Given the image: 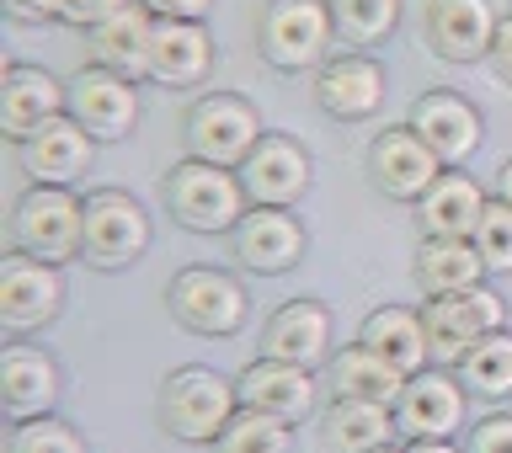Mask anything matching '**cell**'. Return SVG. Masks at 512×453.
Segmentation results:
<instances>
[{
	"mask_svg": "<svg viewBox=\"0 0 512 453\" xmlns=\"http://www.w3.org/2000/svg\"><path fill=\"white\" fill-rule=\"evenodd\" d=\"M331 390L342 395V400H374V406H395V400L406 395V374L358 342V347H342V352L331 358Z\"/></svg>",
	"mask_w": 512,
	"mask_h": 453,
	"instance_id": "f1b7e54d",
	"label": "cell"
},
{
	"mask_svg": "<svg viewBox=\"0 0 512 453\" xmlns=\"http://www.w3.org/2000/svg\"><path fill=\"white\" fill-rule=\"evenodd\" d=\"M427 352L432 363H464V352H470L480 336L502 331L507 320V304L491 294L486 283L470 288V294H448V299H427Z\"/></svg>",
	"mask_w": 512,
	"mask_h": 453,
	"instance_id": "52a82bcc",
	"label": "cell"
},
{
	"mask_svg": "<svg viewBox=\"0 0 512 453\" xmlns=\"http://www.w3.org/2000/svg\"><path fill=\"white\" fill-rule=\"evenodd\" d=\"M123 0H64V22H75V27H96V22H107L112 11H118Z\"/></svg>",
	"mask_w": 512,
	"mask_h": 453,
	"instance_id": "d590c367",
	"label": "cell"
},
{
	"mask_svg": "<svg viewBox=\"0 0 512 453\" xmlns=\"http://www.w3.org/2000/svg\"><path fill=\"white\" fill-rule=\"evenodd\" d=\"M416 134L427 139V150L443 160V166H459L480 150V112L454 91H427L411 102V123Z\"/></svg>",
	"mask_w": 512,
	"mask_h": 453,
	"instance_id": "ac0fdd59",
	"label": "cell"
},
{
	"mask_svg": "<svg viewBox=\"0 0 512 453\" xmlns=\"http://www.w3.org/2000/svg\"><path fill=\"white\" fill-rule=\"evenodd\" d=\"M459 379H464V390H475V395H486V400L512 395V336L507 331L480 336V342L464 352Z\"/></svg>",
	"mask_w": 512,
	"mask_h": 453,
	"instance_id": "f546056e",
	"label": "cell"
},
{
	"mask_svg": "<svg viewBox=\"0 0 512 453\" xmlns=\"http://www.w3.org/2000/svg\"><path fill=\"white\" fill-rule=\"evenodd\" d=\"M331 16H336V32L347 43H384L400 22V0H331Z\"/></svg>",
	"mask_w": 512,
	"mask_h": 453,
	"instance_id": "1f68e13d",
	"label": "cell"
},
{
	"mask_svg": "<svg viewBox=\"0 0 512 453\" xmlns=\"http://www.w3.org/2000/svg\"><path fill=\"white\" fill-rule=\"evenodd\" d=\"M464 422V390L448 374H411L406 395L395 400V427L406 438H448Z\"/></svg>",
	"mask_w": 512,
	"mask_h": 453,
	"instance_id": "603a6c76",
	"label": "cell"
},
{
	"mask_svg": "<svg viewBox=\"0 0 512 453\" xmlns=\"http://www.w3.org/2000/svg\"><path fill=\"white\" fill-rule=\"evenodd\" d=\"M214 453H294V427L267 411H235V422L219 432Z\"/></svg>",
	"mask_w": 512,
	"mask_h": 453,
	"instance_id": "4dcf8cb0",
	"label": "cell"
},
{
	"mask_svg": "<svg viewBox=\"0 0 512 453\" xmlns=\"http://www.w3.org/2000/svg\"><path fill=\"white\" fill-rule=\"evenodd\" d=\"M240 187H246L251 208H288L310 187V155L288 134H262V144L240 166Z\"/></svg>",
	"mask_w": 512,
	"mask_h": 453,
	"instance_id": "5bb4252c",
	"label": "cell"
},
{
	"mask_svg": "<svg viewBox=\"0 0 512 453\" xmlns=\"http://www.w3.org/2000/svg\"><path fill=\"white\" fill-rule=\"evenodd\" d=\"M11 235H16V251L59 267L86 251V203L64 187H32L11 214Z\"/></svg>",
	"mask_w": 512,
	"mask_h": 453,
	"instance_id": "277c9868",
	"label": "cell"
},
{
	"mask_svg": "<svg viewBox=\"0 0 512 453\" xmlns=\"http://www.w3.org/2000/svg\"><path fill=\"white\" fill-rule=\"evenodd\" d=\"M64 112H70V86H59L38 64H6V75H0V128H6V139L22 144Z\"/></svg>",
	"mask_w": 512,
	"mask_h": 453,
	"instance_id": "4fadbf2b",
	"label": "cell"
},
{
	"mask_svg": "<svg viewBox=\"0 0 512 453\" xmlns=\"http://www.w3.org/2000/svg\"><path fill=\"white\" fill-rule=\"evenodd\" d=\"M0 400L16 422H32V416H48L59 400V368L48 352L38 347H6L0 352Z\"/></svg>",
	"mask_w": 512,
	"mask_h": 453,
	"instance_id": "cb8c5ba5",
	"label": "cell"
},
{
	"mask_svg": "<svg viewBox=\"0 0 512 453\" xmlns=\"http://www.w3.org/2000/svg\"><path fill=\"white\" fill-rule=\"evenodd\" d=\"M16 150H22V171L38 187H70L75 176H86L91 155H96V139L64 112V118L43 123L32 139H22Z\"/></svg>",
	"mask_w": 512,
	"mask_h": 453,
	"instance_id": "9a60e30c",
	"label": "cell"
},
{
	"mask_svg": "<svg viewBox=\"0 0 512 453\" xmlns=\"http://www.w3.org/2000/svg\"><path fill=\"white\" fill-rule=\"evenodd\" d=\"M155 22L160 16L144 6V0H123L107 22L91 27V54L102 70H118L128 80H144L150 75V38H155Z\"/></svg>",
	"mask_w": 512,
	"mask_h": 453,
	"instance_id": "d6986e66",
	"label": "cell"
},
{
	"mask_svg": "<svg viewBox=\"0 0 512 453\" xmlns=\"http://www.w3.org/2000/svg\"><path fill=\"white\" fill-rule=\"evenodd\" d=\"M406 453H459L448 438H411V448Z\"/></svg>",
	"mask_w": 512,
	"mask_h": 453,
	"instance_id": "ab89813d",
	"label": "cell"
},
{
	"mask_svg": "<svg viewBox=\"0 0 512 453\" xmlns=\"http://www.w3.org/2000/svg\"><path fill=\"white\" fill-rule=\"evenodd\" d=\"M155 16H171V22H203L214 11V0H144Z\"/></svg>",
	"mask_w": 512,
	"mask_h": 453,
	"instance_id": "8d00e7d4",
	"label": "cell"
},
{
	"mask_svg": "<svg viewBox=\"0 0 512 453\" xmlns=\"http://www.w3.org/2000/svg\"><path fill=\"white\" fill-rule=\"evenodd\" d=\"M64 278L54 262H38L27 251H11L0 262V326L6 331H38L59 315Z\"/></svg>",
	"mask_w": 512,
	"mask_h": 453,
	"instance_id": "ba28073f",
	"label": "cell"
},
{
	"mask_svg": "<svg viewBox=\"0 0 512 453\" xmlns=\"http://www.w3.org/2000/svg\"><path fill=\"white\" fill-rule=\"evenodd\" d=\"M326 352H331V315L315 299H288L262 331V358L315 368V363H326Z\"/></svg>",
	"mask_w": 512,
	"mask_h": 453,
	"instance_id": "ffe728a7",
	"label": "cell"
},
{
	"mask_svg": "<svg viewBox=\"0 0 512 453\" xmlns=\"http://www.w3.org/2000/svg\"><path fill=\"white\" fill-rule=\"evenodd\" d=\"M395 416L390 406H374V400H331V411L320 416V443L326 453H379L395 438Z\"/></svg>",
	"mask_w": 512,
	"mask_h": 453,
	"instance_id": "484cf974",
	"label": "cell"
},
{
	"mask_svg": "<svg viewBox=\"0 0 512 453\" xmlns=\"http://www.w3.org/2000/svg\"><path fill=\"white\" fill-rule=\"evenodd\" d=\"M496 27L502 22H496L491 0H427V11H422V38L448 64L491 59Z\"/></svg>",
	"mask_w": 512,
	"mask_h": 453,
	"instance_id": "7c38bea8",
	"label": "cell"
},
{
	"mask_svg": "<svg viewBox=\"0 0 512 453\" xmlns=\"http://www.w3.org/2000/svg\"><path fill=\"white\" fill-rule=\"evenodd\" d=\"M16 22H64V0H6Z\"/></svg>",
	"mask_w": 512,
	"mask_h": 453,
	"instance_id": "74e56055",
	"label": "cell"
},
{
	"mask_svg": "<svg viewBox=\"0 0 512 453\" xmlns=\"http://www.w3.org/2000/svg\"><path fill=\"white\" fill-rule=\"evenodd\" d=\"M70 118L86 128L91 139H128L139 123V91L134 80L118 75V70H80L70 80Z\"/></svg>",
	"mask_w": 512,
	"mask_h": 453,
	"instance_id": "8fae6325",
	"label": "cell"
},
{
	"mask_svg": "<svg viewBox=\"0 0 512 453\" xmlns=\"http://www.w3.org/2000/svg\"><path fill=\"white\" fill-rule=\"evenodd\" d=\"M336 38L331 0H267L256 16V48L272 70H315Z\"/></svg>",
	"mask_w": 512,
	"mask_h": 453,
	"instance_id": "3957f363",
	"label": "cell"
},
{
	"mask_svg": "<svg viewBox=\"0 0 512 453\" xmlns=\"http://www.w3.org/2000/svg\"><path fill=\"white\" fill-rule=\"evenodd\" d=\"M358 342L368 347V352H379L384 363H395L400 374H422L427 368V320L416 315V310H400V304H390V310H374L363 320V336Z\"/></svg>",
	"mask_w": 512,
	"mask_h": 453,
	"instance_id": "83f0119b",
	"label": "cell"
},
{
	"mask_svg": "<svg viewBox=\"0 0 512 453\" xmlns=\"http://www.w3.org/2000/svg\"><path fill=\"white\" fill-rule=\"evenodd\" d=\"M491 64H496V75H502L507 86H512V16H507L502 27H496V43H491Z\"/></svg>",
	"mask_w": 512,
	"mask_h": 453,
	"instance_id": "f35d334b",
	"label": "cell"
},
{
	"mask_svg": "<svg viewBox=\"0 0 512 453\" xmlns=\"http://www.w3.org/2000/svg\"><path fill=\"white\" fill-rule=\"evenodd\" d=\"M166 208L176 224L198 235H219V230H235L246 219V187L230 166H208V160H182V166L166 171Z\"/></svg>",
	"mask_w": 512,
	"mask_h": 453,
	"instance_id": "7a4b0ae2",
	"label": "cell"
},
{
	"mask_svg": "<svg viewBox=\"0 0 512 453\" xmlns=\"http://www.w3.org/2000/svg\"><path fill=\"white\" fill-rule=\"evenodd\" d=\"M240 411V390L214 368H176V374L160 384V427L171 432L176 443H219V432L235 422Z\"/></svg>",
	"mask_w": 512,
	"mask_h": 453,
	"instance_id": "6da1fadb",
	"label": "cell"
},
{
	"mask_svg": "<svg viewBox=\"0 0 512 453\" xmlns=\"http://www.w3.org/2000/svg\"><path fill=\"white\" fill-rule=\"evenodd\" d=\"M166 304L176 326L198 336H235L246 326V288L219 267H182L166 288Z\"/></svg>",
	"mask_w": 512,
	"mask_h": 453,
	"instance_id": "8992f818",
	"label": "cell"
},
{
	"mask_svg": "<svg viewBox=\"0 0 512 453\" xmlns=\"http://www.w3.org/2000/svg\"><path fill=\"white\" fill-rule=\"evenodd\" d=\"M11 453H86V438L59 416H32L11 432Z\"/></svg>",
	"mask_w": 512,
	"mask_h": 453,
	"instance_id": "d6a6232c",
	"label": "cell"
},
{
	"mask_svg": "<svg viewBox=\"0 0 512 453\" xmlns=\"http://www.w3.org/2000/svg\"><path fill=\"white\" fill-rule=\"evenodd\" d=\"M150 246V214L128 198V192L107 187L86 198V256L96 267H128Z\"/></svg>",
	"mask_w": 512,
	"mask_h": 453,
	"instance_id": "30bf717a",
	"label": "cell"
},
{
	"mask_svg": "<svg viewBox=\"0 0 512 453\" xmlns=\"http://www.w3.org/2000/svg\"><path fill=\"white\" fill-rule=\"evenodd\" d=\"M379 453H406V448H379Z\"/></svg>",
	"mask_w": 512,
	"mask_h": 453,
	"instance_id": "b9f144b4",
	"label": "cell"
},
{
	"mask_svg": "<svg viewBox=\"0 0 512 453\" xmlns=\"http://www.w3.org/2000/svg\"><path fill=\"white\" fill-rule=\"evenodd\" d=\"M475 251L486 272H512V203H486L480 214V230H475Z\"/></svg>",
	"mask_w": 512,
	"mask_h": 453,
	"instance_id": "836d02e7",
	"label": "cell"
},
{
	"mask_svg": "<svg viewBox=\"0 0 512 453\" xmlns=\"http://www.w3.org/2000/svg\"><path fill=\"white\" fill-rule=\"evenodd\" d=\"M214 70V38L203 22H171L160 16L150 38V80L160 86H203Z\"/></svg>",
	"mask_w": 512,
	"mask_h": 453,
	"instance_id": "7402d4cb",
	"label": "cell"
},
{
	"mask_svg": "<svg viewBox=\"0 0 512 453\" xmlns=\"http://www.w3.org/2000/svg\"><path fill=\"white\" fill-rule=\"evenodd\" d=\"M486 278V262H480L475 240H422L416 246V288L427 299H448V294H470Z\"/></svg>",
	"mask_w": 512,
	"mask_h": 453,
	"instance_id": "4316f807",
	"label": "cell"
},
{
	"mask_svg": "<svg viewBox=\"0 0 512 453\" xmlns=\"http://www.w3.org/2000/svg\"><path fill=\"white\" fill-rule=\"evenodd\" d=\"M235 262L251 272H288L304 256V224L288 208H246V219L230 230Z\"/></svg>",
	"mask_w": 512,
	"mask_h": 453,
	"instance_id": "2e32d148",
	"label": "cell"
},
{
	"mask_svg": "<svg viewBox=\"0 0 512 453\" xmlns=\"http://www.w3.org/2000/svg\"><path fill=\"white\" fill-rule=\"evenodd\" d=\"M480 214H486V192H480L475 176H464V171H443L427 198L416 203L422 235H432V240H475Z\"/></svg>",
	"mask_w": 512,
	"mask_h": 453,
	"instance_id": "d4e9b609",
	"label": "cell"
},
{
	"mask_svg": "<svg viewBox=\"0 0 512 453\" xmlns=\"http://www.w3.org/2000/svg\"><path fill=\"white\" fill-rule=\"evenodd\" d=\"M496 192H502V203H512V160L502 166V176H496Z\"/></svg>",
	"mask_w": 512,
	"mask_h": 453,
	"instance_id": "60d3db41",
	"label": "cell"
},
{
	"mask_svg": "<svg viewBox=\"0 0 512 453\" xmlns=\"http://www.w3.org/2000/svg\"><path fill=\"white\" fill-rule=\"evenodd\" d=\"M315 102L342 123H358V118H374L379 102H384V70L363 54H342V59H326L315 75Z\"/></svg>",
	"mask_w": 512,
	"mask_h": 453,
	"instance_id": "44dd1931",
	"label": "cell"
},
{
	"mask_svg": "<svg viewBox=\"0 0 512 453\" xmlns=\"http://www.w3.org/2000/svg\"><path fill=\"white\" fill-rule=\"evenodd\" d=\"M368 176L384 198L400 203H422L432 182L443 176V160L427 150V139L416 128H384V134L368 144Z\"/></svg>",
	"mask_w": 512,
	"mask_h": 453,
	"instance_id": "9c48e42d",
	"label": "cell"
},
{
	"mask_svg": "<svg viewBox=\"0 0 512 453\" xmlns=\"http://www.w3.org/2000/svg\"><path fill=\"white\" fill-rule=\"evenodd\" d=\"M470 453H512V416H486L470 432Z\"/></svg>",
	"mask_w": 512,
	"mask_h": 453,
	"instance_id": "e575fe53",
	"label": "cell"
},
{
	"mask_svg": "<svg viewBox=\"0 0 512 453\" xmlns=\"http://www.w3.org/2000/svg\"><path fill=\"white\" fill-rule=\"evenodd\" d=\"M262 144V118L246 96L214 91L203 102H192L187 112V150L192 160H208V166H246V155Z\"/></svg>",
	"mask_w": 512,
	"mask_h": 453,
	"instance_id": "5b68a950",
	"label": "cell"
},
{
	"mask_svg": "<svg viewBox=\"0 0 512 453\" xmlns=\"http://www.w3.org/2000/svg\"><path fill=\"white\" fill-rule=\"evenodd\" d=\"M235 390H240V406L246 411H267V416H278V422H288V427L315 411V374L299 368V363L262 358V363H251L246 374L235 379Z\"/></svg>",
	"mask_w": 512,
	"mask_h": 453,
	"instance_id": "e0dca14e",
	"label": "cell"
}]
</instances>
